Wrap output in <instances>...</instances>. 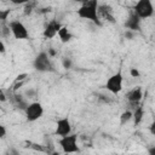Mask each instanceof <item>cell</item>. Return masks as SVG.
Masks as SVG:
<instances>
[{"label":"cell","instance_id":"obj_1","mask_svg":"<svg viewBox=\"0 0 155 155\" xmlns=\"http://www.w3.org/2000/svg\"><path fill=\"white\" fill-rule=\"evenodd\" d=\"M98 2L97 0H91V1H85L78 10V16L84 19H88L97 24L98 27L102 25L99 17H98Z\"/></svg>","mask_w":155,"mask_h":155},{"label":"cell","instance_id":"obj_2","mask_svg":"<svg viewBox=\"0 0 155 155\" xmlns=\"http://www.w3.org/2000/svg\"><path fill=\"white\" fill-rule=\"evenodd\" d=\"M33 65L35 70L41 71V73H48V71H54V68L50 61V56L46 52H40L36 54Z\"/></svg>","mask_w":155,"mask_h":155},{"label":"cell","instance_id":"obj_3","mask_svg":"<svg viewBox=\"0 0 155 155\" xmlns=\"http://www.w3.org/2000/svg\"><path fill=\"white\" fill-rule=\"evenodd\" d=\"M133 12L142 19V18H149L154 13V6L150 0H139L136 2L133 7Z\"/></svg>","mask_w":155,"mask_h":155},{"label":"cell","instance_id":"obj_4","mask_svg":"<svg viewBox=\"0 0 155 155\" xmlns=\"http://www.w3.org/2000/svg\"><path fill=\"white\" fill-rule=\"evenodd\" d=\"M76 142H78V136L76 134H69V136L61 138L59 145L65 154H73V153L79 151V147H78Z\"/></svg>","mask_w":155,"mask_h":155},{"label":"cell","instance_id":"obj_5","mask_svg":"<svg viewBox=\"0 0 155 155\" xmlns=\"http://www.w3.org/2000/svg\"><path fill=\"white\" fill-rule=\"evenodd\" d=\"M122 73L121 70H119L117 73L113 74L108 80H107V84H105V87L109 92H111L113 94H117L121 90H122Z\"/></svg>","mask_w":155,"mask_h":155},{"label":"cell","instance_id":"obj_6","mask_svg":"<svg viewBox=\"0 0 155 155\" xmlns=\"http://www.w3.org/2000/svg\"><path fill=\"white\" fill-rule=\"evenodd\" d=\"M42 114H44V107L41 105L40 102H33L25 109V117L30 122L39 120L42 116Z\"/></svg>","mask_w":155,"mask_h":155},{"label":"cell","instance_id":"obj_7","mask_svg":"<svg viewBox=\"0 0 155 155\" xmlns=\"http://www.w3.org/2000/svg\"><path fill=\"white\" fill-rule=\"evenodd\" d=\"M10 25V29H11V33L12 35L16 38V39H19V40H23V39H27L28 38V30L25 28V25L19 22V21H11L8 23Z\"/></svg>","mask_w":155,"mask_h":155},{"label":"cell","instance_id":"obj_8","mask_svg":"<svg viewBox=\"0 0 155 155\" xmlns=\"http://www.w3.org/2000/svg\"><path fill=\"white\" fill-rule=\"evenodd\" d=\"M62 24H61V22L59 21H57V19H52V21H50L46 25H45V29H44V36L46 38V39H52V38H54L57 34H58V31L62 29Z\"/></svg>","mask_w":155,"mask_h":155},{"label":"cell","instance_id":"obj_9","mask_svg":"<svg viewBox=\"0 0 155 155\" xmlns=\"http://www.w3.org/2000/svg\"><path fill=\"white\" fill-rule=\"evenodd\" d=\"M70 132H71V125H70L69 119L68 117L59 119L56 124V134L61 137H65V136L71 134Z\"/></svg>","mask_w":155,"mask_h":155},{"label":"cell","instance_id":"obj_10","mask_svg":"<svg viewBox=\"0 0 155 155\" xmlns=\"http://www.w3.org/2000/svg\"><path fill=\"white\" fill-rule=\"evenodd\" d=\"M143 97V92H142V88L139 86L132 88L128 93H127V101L130 102V104L132 105L133 109H136L138 105H139V102Z\"/></svg>","mask_w":155,"mask_h":155},{"label":"cell","instance_id":"obj_11","mask_svg":"<svg viewBox=\"0 0 155 155\" xmlns=\"http://www.w3.org/2000/svg\"><path fill=\"white\" fill-rule=\"evenodd\" d=\"M125 27L127 28V30H132V31H138L140 30V18L132 11L127 18V21L125 22Z\"/></svg>","mask_w":155,"mask_h":155},{"label":"cell","instance_id":"obj_12","mask_svg":"<svg viewBox=\"0 0 155 155\" xmlns=\"http://www.w3.org/2000/svg\"><path fill=\"white\" fill-rule=\"evenodd\" d=\"M98 13H101L104 18H107L108 21H110V22H115V19H114V17H113V15H111V7L109 6V5H99L98 6Z\"/></svg>","mask_w":155,"mask_h":155},{"label":"cell","instance_id":"obj_13","mask_svg":"<svg viewBox=\"0 0 155 155\" xmlns=\"http://www.w3.org/2000/svg\"><path fill=\"white\" fill-rule=\"evenodd\" d=\"M143 116H144V110H143L142 105H138L136 109H133V121H134V125H139L140 121L143 120Z\"/></svg>","mask_w":155,"mask_h":155},{"label":"cell","instance_id":"obj_14","mask_svg":"<svg viewBox=\"0 0 155 155\" xmlns=\"http://www.w3.org/2000/svg\"><path fill=\"white\" fill-rule=\"evenodd\" d=\"M58 36H59V39H61L62 42H68V41H70L71 38H73L71 33L68 30L67 27H62V29L58 31Z\"/></svg>","mask_w":155,"mask_h":155},{"label":"cell","instance_id":"obj_15","mask_svg":"<svg viewBox=\"0 0 155 155\" xmlns=\"http://www.w3.org/2000/svg\"><path fill=\"white\" fill-rule=\"evenodd\" d=\"M131 119H133V113L131 110H126L120 115V125H125Z\"/></svg>","mask_w":155,"mask_h":155},{"label":"cell","instance_id":"obj_16","mask_svg":"<svg viewBox=\"0 0 155 155\" xmlns=\"http://www.w3.org/2000/svg\"><path fill=\"white\" fill-rule=\"evenodd\" d=\"M10 33H11L10 25L6 23H1V35L4 38H7V36H10Z\"/></svg>","mask_w":155,"mask_h":155},{"label":"cell","instance_id":"obj_17","mask_svg":"<svg viewBox=\"0 0 155 155\" xmlns=\"http://www.w3.org/2000/svg\"><path fill=\"white\" fill-rule=\"evenodd\" d=\"M62 65H63L64 69H71V67H73V61H71V58H69V57L63 58Z\"/></svg>","mask_w":155,"mask_h":155},{"label":"cell","instance_id":"obj_18","mask_svg":"<svg viewBox=\"0 0 155 155\" xmlns=\"http://www.w3.org/2000/svg\"><path fill=\"white\" fill-rule=\"evenodd\" d=\"M8 15H10V10H0V21H1V23H6Z\"/></svg>","mask_w":155,"mask_h":155},{"label":"cell","instance_id":"obj_19","mask_svg":"<svg viewBox=\"0 0 155 155\" xmlns=\"http://www.w3.org/2000/svg\"><path fill=\"white\" fill-rule=\"evenodd\" d=\"M35 6V2H28L25 5V8H24V13L25 15H30L33 12V7Z\"/></svg>","mask_w":155,"mask_h":155},{"label":"cell","instance_id":"obj_20","mask_svg":"<svg viewBox=\"0 0 155 155\" xmlns=\"http://www.w3.org/2000/svg\"><path fill=\"white\" fill-rule=\"evenodd\" d=\"M125 38L128 39V40H132V39L134 38V31H132V30H126V31H125Z\"/></svg>","mask_w":155,"mask_h":155},{"label":"cell","instance_id":"obj_21","mask_svg":"<svg viewBox=\"0 0 155 155\" xmlns=\"http://www.w3.org/2000/svg\"><path fill=\"white\" fill-rule=\"evenodd\" d=\"M130 74H131V76H132V78H138V76H139V71H138L136 68H131Z\"/></svg>","mask_w":155,"mask_h":155},{"label":"cell","instance_id":"obj_22","mask_svg":"<svg viewBox=\"0 0 155 155\" xmlns=\"http://www.w3.org/2000/svg\"><path fill=\"white\" fill-rule=\"evenodd\" d=\"M5 136H6V128H5V126H0V137L1 138H5Z\"/></svg>","mask_w":155,"mask_h":155},{"label":"cell","instance_id":"obj_23","mask_svg":"<svg viewBox=\"0 0 155 155\" xmlns=\"http://www.w3.org/2000/svg\"><path fill=\"white\" fill-rule=\"evenodd\" d=\"M27 76H28L27 74H21V75H18V76H17V79H16V82H18V81H19V82H22Z\"/></svg>","mask_w":155,"mask_h":155},{"label":"cell","instance_id":"obj_24","mask_svg":"<svg viewBox=\"0 0 155 155\" xmlns=\"http://www.w3.org/2000/svg\"><path fill=\"white\" fill-rule=\"evenodd\" d=\"M149 130H150V133H151L153 136H155V121L151 122V125L149 126Z\"/></svg>","mask_w":155,"mask_h":155},{"label":"cell","instance_id":"obj_25","mask_svg":"<svg viewBox=\"0 0 155 155\" xmlns=\"http://www.w3.org/2000/svg\"><path fill=\"white\" fill-rule=\"evenodd\" d=\"M35 93H36V92H35L34 90H29V91H27V93H25V94H27L29 98H31V97H34V96H35Z\"/></svg>","mask_w":155,"mask_h":155},{"label":"cell","instance_id":"obj_26","mask_svg":"<svg viewBox=\"0 0 155 155\" xmlns=\"http://www.w3.org/2000/svg\"><path fill=\"white\" fill-rule=\"evenodd\" d=\"M0 52H1V53H5V44H4L2 40L0 41Z\"/></svg>","mask_w":155,"mask_h":155},{"label":"cell","instance_id":"obj_27","mask_svg":"<svg viewBox=\"0 0 155 155\" xmlns=\"http://www.w3.org/2000/svg\"><path fill=\"white\" fill-rule=\"evenodd\" d=\"M8 155H21V154H19V153H18L16 149H13V148H12V149L8 151Z\"/></svg>","mask_w":155,"mask_h":155},{"label":"cell","instance_id":"obj_28","mask_svg":"<svg viewBox=\"0 0 155 155\" xmlns=\"http://www.w3.org/2000/svg\"><path fill=\"white\" fill-rule=\"evenodd\" d=\"M148 155H155V145L151 147V148H149V150H148Z\"/></svg>","mask_w":155,"mask_h":155},{"label":"cell","instance_id":"obj_29","mask_svg":"<svg viewBox=\"0 0 155 155\" xmlns=\"http://www.w3.org/2000/svg\"><path fill=\"white\" fill-rule=\"evenodd\" d=\"M48 56H56V51L53 50V48H48Z\"/></svg>","mask_w":155,"mask_h":155},{"label":"cell","instance_id":"obj_30","mask_svg":"<svg viewBox=\"0 0 155 155\" xmlns=\"http://www.w3.org/2000/svg\"><path fill=\"white\" fill-rule=\"evenodd\" d=\"M0 99H1V102H5L6 101V97H5V94L1 92V94H0Z\"/></svg>","mask_w":155,"mask_h":155},{"label":"cell","instance_id":"obj_31","mask_svg":"<svg viewBox=\"0 0 155 155\" xmlns=\"http://www.w3.org/2000/svg\"><path fill=\"white\" fill-rule=\"evenodd\" d=\"M51 155H59V153H57V151H53Z\"/></svg>","mask_w":155,"mask_h":155},{"label":"cell","instance_id":"obj_32","mask_svg":"<svg viewBox=\"0 0 155 155\" xmlns=\"http://www.w3.org/2000/svg\"><path fill=\"white\" fill-rule=\"evenodd\" d=\"M116 155H119V154H116Z\"/></svg>","mask_w":155,"mask_h":155}]
</instances>
